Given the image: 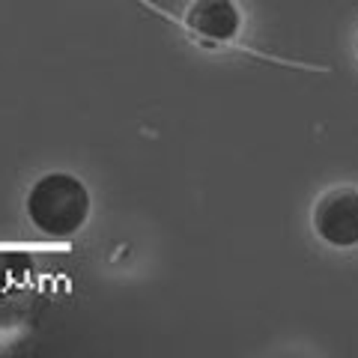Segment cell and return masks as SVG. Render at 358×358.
Listing matches in <instances>:
<instances>
[{"label":"cell","instance_id":"cell-3","mask_svg":"<svg viewBox=\"0 0 358 358\" xmlns=\"http://www.w3.org/2000/svg\"><path fill=\"white\" fill-rule=\"evenodd\" d=\"M185 24L203 39L230 42L239 33L242 15L233 0H194L185 13Z\"/></svg>","mask_w":358,"mask_h":358},{"label":"cell","instance_id":"cell-4","mask_svg":"<svg viewBox=\"0 0 358 358\" xmlns=\"http://www.w3.org/2000/svg\"><path fill=\"white\" fill-rule=\"evenodd\" d=\"M355 48H358V42H355Z\"/></svg>","mask_w":358,"mask_h":358},{"label":"cell","instance_id":"cell-2","mask_svg":"<svg viewBox=\"0 0 358 358\" xmlns=\"http://www.w3.org/2000/svg\"><path fill=\"white\" fill-rule=\"evenodd\" d=\"M313 230L322 242L334 248H355L358 245V188L341 185L326 192L313 206Z\"/></svg>","mask_w":358,"mask_h":358},{"label":"cell","instance_id":"cell-1","mask_svg":"<svg viewBox=\"0 0 358 358\" xmlns=\"http://www.w3.org/2000/svg\"><path fill=\"white\" fill-rule=\"evenodd\" d=\"M27 218L51 239H69L90 218V192L72 173H45L27 194Z\"/></svg>","mask_w":358,"mask_h":358}]
</instances>
